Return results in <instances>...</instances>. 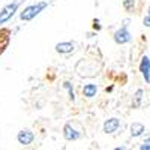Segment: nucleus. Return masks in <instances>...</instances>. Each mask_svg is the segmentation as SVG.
Instances as JSON below:
<instances>
[{
	"label": "nucleus",
	"instance_id": "2eb2a0df",
	"mask_svg": "<svg viewBox=\"0 0 150 150\" xmlns=\"http://www.w3.org/2000/svg\"><path fill=\"white\" fill-rule=\"evenodd\" d=\"M143 24H144L146 27H150V15H147V17L143 20Z\"/></svg>",
	"mask_w": 150,
	"mask_h": 150
},
{
	"label": "nucleus",
	"instance_id": "20e7f679",
	"mask_svg": "<svg viewBox=\"0 0 150 150\" xmlns=\"http://www.w3.org/2000/svg\"><path fill=\"white\" fill-rule=\"evenodd\" d=\"M17 140H18V143H20V144H23V146H29V144H32V143H33L35 135H33V132H32V131L24 129V131H20V132H18Z\"/></svg>",
	"mask_w": 150,
	"mask_h": 150
},
{
	"label": "nucleus",
	"instance_id": "9b49d317",
	"mask_svg": "<svg viewBox=\"0 0 150 150\" xmlns=\"http://www.w3.org/2000/svg\"><path fill=\"white\" fill-rule=\"evenodd\" d=\"M144 129H146V128H144L143 123H137V122H135V123L131 125V135H132V137H140V135L144 132Z\"/></svg>",
	"mask_w": 150,
	"mask_h": 150
},
{
	"label": "nucleus",
	"instance_id": "f257e3e1",
	"mask_svg": "<svg viewBox=\"0 0 150 150\" xmlns=\"http://www.w3.org/2000/svg\"><path fill=\"white\" fill-rule=\"evenodd\" d=\"M47 2H39V3H36V5H30V6H27V8H24V11L20 14V18L23 20V21H30V20H33L36 15H39L41 12L47 8Z\"/></svg>",
	"mask_w": 150,
	"mask_h": 150
},
{
	"label": "nucleus",
	"instance_id": "7ed1b4c3",
	"mask_svg": "<svg viewBox=\"0 0 150 150\" xmlns=\"http://www.w3.org/2000/svg\"><path fill=\"white\" fill-rule=\"evenodd\" d=\"M114 41H116L117 44H120V45H123V44H126V42L131 41V33H129V30H128V24H125L122 29H119V30L114 33Z\"/></svg>",
	"mask_w": 150,
	"mask_h": 150
},
{
	"label": "nucleus",
	"instance_id": "dca6fc26",
	"mask_svg": "<svg viewBox=\"0 0 150 150\" xmlns=\"http://www.w3.org/2000/svg\"><path fill=\"white\" fill-rule=\"evenodd\" d=\"M147 12H149V15H150V6H149V9H147Z\"/></svg>",
	"mask_w": 150,
	"mask_h": 150
},
{
	"label": "nucleus",
	"instance_id": "9d476101",
	"mask_svg": "<svg viewBox=\"0 0 150 150\" xmlns=\"http://www.w3.org/2000/svg\"><path fill=\"white\" fill-rule=\"evenodd\" d=\"M96 92H98L96 84H86L84 89H83V95H84L86 98H93V96L96 95Z\"/></svg>",
	"mask_w": 150,
	"mask_h": 150
},
{
	"label": "nucleus",
	"instance_id": "423d86ee",
	"mask_svg": "<svg viewBox=\"0 0 150 150\" xmlns=\"http://www.w3.org/2000/svg\"><path fill=\"white\" fill-rule=\"evenodd\" d=\"M11 42V32L9 29H0V54L8 48Z\"/></svg>",
	"mask_w": 150,
	"mask_h": 150
},
{
	"label": "nucleus",
	"instance_id": "39448f33",
	"mask_svg": "<svg viewBox=\"0 0 150 150\" xmlns=\"http://www.w3.org/2000/svg\"><path fill=\"white\" fill-rule=\"evenodd\" d=\"M140 72L143 74V77L146 80L147 84H150V59L147 56H144L141 59V63H140Z\"/></svg>",
	"mask_w": 150,
	"mask_h": 150
},
{
	"label": "nucleus",
	"instance_id": "f03ea898",
	"mask_svg": "<svg viewBox=\"0 0 150 150\" xmlns=\"http://www.w3.org/2000/svg\"><path fill=\"white\" fill-rule=\"evenodd\" d=\"M18 6H20V2H14V3H9V5L3 6V9L0 11V24L9 21L12 17H14V14L17 12Z\"/></svg>",
	"mask_w": 150,
	"mask_h": 150
},
{
	"label": "nucleus",
	"instance_id": "6e6552de",
	"mask_svg": "<svg viewBox=\"0 0 150 150\" xmlns=\"http://www.w3.org/2000/svg\"><path fill=\"white\" fill-rule=\"evenodd\" d=\"M63 137H65V140H68V141H75V140L80 138V132L75 131L71 125H65L63 126Z\"/></svg>",
	"mask_w": 150,
	"mask_h": 150
},
{
	"label": "nucleus",
	"instance_id": "ddd939ff",
	"mask_svg": "<svg viewBox=\"0 0 150 150\" xmlns=\"http://www.w3.org/2000/svg\"><path fill=\"white\" fill-rule=\"evenodd\" d=\"M63 86H65L66 89L69 90V98H71L72 101H74V99H75V95H74V90H72V87H71V83H65Z\"/></svg>",
	"mask_w": 150,
	"mask_h": 150
},
{
	"label": "nucleus",
	"instance_id": "f8f14e48",
	"mask_svg": "<svg viewBox=\"0 0 150 150\" xmlns=\"http://www.w3.org/2000/svg\"><path fill=\"white\" fill-rule=\"evenodd\" d=\"M141 95H143V90H137V93H135V107H138L140 105V99H141Z\"/></svg>",
	"mask_w": 150,
	"mask_h": 150
},
{
	"label": "nucleus",
	"instance_id": "1a4fd4ad",
	"mask_svg": "<svg viewBox=\"0 0 150 150\" xmlns=\"http://www.w3.org/2000/svg\"><path fill=\"white\" fill-rule=\"evenodd\" d=\"M56 51L57 53H62V54L72 53L74 51V44H71V42H59L56 45Z\"/></svg>",
	"mask_w": 150,
	"mask_h": 150
},
{
	"label": "nucleus",
	"instance_id": "4468645a",
	"mask_svg": "<svg viewBox=\"0 0 150 150\" xmlns=\"http://www.w3.org/2000/svg\"><path fill=\"white\" fill-rule=\"evenodd\" d=\"M140 149H141V150H150V138H147V140L140 146Z\"/></svg>",
	"mask_w": 150,
	"mask_h": 150
},
{
	"label": "nucleus",
	"instance_id": "0eeeda50",
	"mask_svg": "<svg viewBox=\"0 0 150 150\" xmlns=\"http://www.w3.org/2000/svg\"><path fill=\"white\" fill-rule=\"evenodd\" d=\"M119 126H120V120H119V119H116V117L108 119V120H105V123H104V132H105V134H112V132L117 131Z\"/></svg>",
	"mask_w": 150,
	"mask_h": 150
}]
</instances>
